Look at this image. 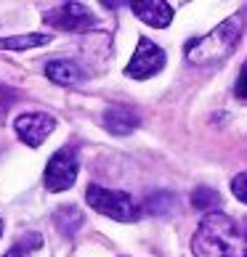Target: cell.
<instances>
[{"instance_id":"6da1fadb","label":"cell","mask_w":247,"mask_h":257,"mask_svg":"<svg viewBox=\"0 0 247 257\" xmlns=\"http://www.w3.org/2000/svg\"><path fill=\"white\" fill-rule=\"evenodd\" d=\"M197 257H247V236L242 225L223 212H207L192 239Z\"/></svg>"},{"instance_id":"7a4b0ae2","label":"cell","mask_w":247,"mask_h":257,"mask_svg":"<svg viewBox=\"0 0 247 257\" xmlns=\"http://www.w3.org/2000/svg\"><path fill=\"white\" fill-rule=\"evenodd\" d=\"M242 30H244V16L231 14L226 22L218 24L215 30L186 43V61L197 64V66L223 61L226 56H231V51L236 48V43H239V37H242Z\"/></svg>"},{"instance_id":"3957f363","label":"cell","mask_w":247,"mask_h":257,"mask_svg":"<svg viewBox=\"0 0 247 257\" xmlns=\"http://www.w3.org/2000/svg\"><path fill=\"white\" fill-rule=\"evenodd\" d=\"M85 199H88V204L96 209L99 215H107L112 220L133 223L141 217V209L136 207V202H133L125 191H117V188H104L99 183H91L85 188Z\"/></svg>"},{"instance_id":"277c9868","label":"cell","mask_w":247,"mask_h":257,"mask_svg":"<svg viewBox=\"0 0 247 257\" xmlns=\"http://www.w3.org/2000/svg\"><path fill=\"white\" fill-rule=\"evenodd\" d=\"M77 170H80L77 151L64 146L48 159V167H45V175H43V186L48 188L51 194L66 191V188H72L74 180H77Z\"/></svg>"},{"instance_id":"5b68a950","label":"cell","mask_w":247,"mask_h":257,"mask_svg":"<svg viewBox=\"0 0 247 257\" xmlns=\"http://www.w3.org/2000/svg\"><path fill=\"white\" fill-rule=\"evenodd\" d=\"M162 66H165V51L151 43L149 37H141L130 64L125 66V74L133 80H146L151 74H157Z\"/></svg>"},{"instance_id":"8992f818","label":"cell","mask_w":247,"mask_h":257,"mask_svg":"<svg viewBox=\"0 0 247 257\" xmlns=\"http://www.w3.org/2000/svg\"><path fill=\"white\" fill-rule=\"evenodd\" d=\"M43 22L56 27V30H61V32H85L93 27L96 16H93L83 3H64V6L45 14Z\"/></svg>"},{"instance_id":"52a82bcc","label":"cell","mask_w":247,"mask_h":257,"mask_svg":"<svg viewBox=\"0 0 247 257\" xmlns=\"http://www.w3.org/2000/svg\"><path fill=\"white\" fill-rule=\"evenodd\" d=\"M53 127H56V119L51 117V114H43V111H27V114H19V117L14 119L16 136L32 149L40 146L43 141L53 133Z\"/></svg>"},{"instance_id":"ba28073f","label":"cell","mask_w":247,"mask_h":257,"mask_svg":"<svg viewBox=\"0 0 247 257\" xmlns=\"http://www.w3.org/2000/svg\"><path fill=\"white\" fill-rule=\"evenodd\" d=\"M130 11L154 30H162L173 22V6L165 0H138V3H130Z\"/></svg>"},{"instance_id":"9c48e42d","label":"cell","mask_w":247,"mask_h":257,"mask_svg":"<svg viewBox=\"0 0 247 257\" xmlns=\"http://www.w3.org/2000/svg\"><path fill=\"white\" fill-rule=\"evenodd\" d=\"M45 77L56 85H77V82H83L85 72L77 61L56 59V61H48V66H45Z\"/></svg>"},{"instance_id":"30bf717a","label":"cell","mask_w":247,"mask_h":257,"mask_svg":"<svg viewBox=\"0 0 247 257\" xmlns=\"http://www.w3.org/2000/svg\"><path fill=\"white\" fill-rule=\"evenodd\" d=\"M104 127L115 136H128L138 127V117L125 106H109L104 111Z\"/></svg>"},{"instance_id":"8fae6325","label":"cell","mask_w":247,"mask_h":257,"mask_svg":"<svg viewBox=\"0 0 247 257\" xmlns=\"http://www.w3.org/2000/svg\"><path fill=\"white\" fill-rule=\"evenodd\" d=\"M53 223H56V228H59L64 236H74V233L80 231V225H85V215L74 204H66V207L56 209Z\"/></svg>"},{"instance_id":"7c38bea8","label":"cell","mask_w":247,"mask_h":257,"mask_svg":"<svg viewBox=\"0 0 247 257\" xmlns=\"http://www.w3.org/2000/svg\"><path fill=\"white\" fill-rule=\"evenodd\" d=\"M53 35H43V32H30V35H16V37H0V48L6 51H27V48H37V45L51 43Z\"/></svg>"},{"instance_id":"4fadbf2b","label":"cell","mask_w":247,"mask_h":257,"mask_svg":"<svg viewBox=\"0 0 247 257\" xmlns=\"http://www.w3.org/2000/svg\"><path fill=\"white\" fill-rule=\"evenodd\" d=\"M43 246V236L40 233H35V231H30V233H24V236H19L16 239V244L8 249V254L6 257H30L32 252H37Z\"/></svg>"},{"instance_id":"5bb4252c","label":"cell","mask_w":247,"mask_h":257,"mask_svg":"<svg viewBox=\"0 0 247 257\" xmlns=\"http://www.w3.org/2000/svg\"><path fill=\"white\" fill-rule=\"evenodd\" d=\"M192 204L197 209H210L215 204H221V194H218L215 188H210V186H197L194 194H192Z\"/></svg>"},{"instance_id":"9a60e30c","label":"cell","mask_w":247,"mask_h":257,"mask_svg":"<svg viewBox=\"0 0 247 257\" xmlns=\"http://www.w3.org/2000/svg\"><path fill=\"white\" fill-rule=\"evenodd\" d=\"M173 204H176L173 196L165 194V191H159V194H154V196L146 199L144 209H146V212H151V215H168L170 209H173Z\"/></svg>"},{"instance_id":"2e32d148","label":"cell","mask_w":247,"mask_h":257,"mask_svg":"<svg viewBox=\"0 0 247 257\" xmlns=\"http://www.w3.org/2000/svg\"><path fill=\"white\" fill-rule=\"evenodd\" d=\"M231 191H234V196L239 199V202L247 204V170H244V173H239V175L231 180Z\"/></svg>"},{"instance_id":"e0dca14e","label":"cell","mask_w":247,"mask_h":257,"mask_svg":"<svg viewBox=\"0 0 247 257\" xmlns=\"http://www.w3.org/2000/svg\"><path fill=\"white\" fill-rule=\"evenodd\" d=\"M234 93H236V98H242V101H247V64L242 66L239 77H236V85H234Z\"/></svg>"},{"instance_id":"ac0fdd59","label":"cell","mask_w":247,"mask_h":257,"mask_svg":"<svg viewBox=\"0 0 247 257\" xmlns=\"http://www.w3.org/2000/svg\"><path fill=\"white\" fill-rule=\"evenodd\" d=\"M8 106H11V98H8V93L0 88V117H3V114L8 111Z\"/></svg>"},{"instance_id":"d6986e66","label":"cell","mask_w":247,"mask_h":257,"mask_svg":"<svg viewBox=\"0 0 247 257\" xmlns=\"http://www.w3.org/2000/svg\"><path fill=\"white\" fill-rule=\"evenodd\" d=\"M0 236H3V220H0Z\"/></svg>"},{"instance_id":"ffe728a7","label":"cell","mask_w":247,"mask_h":257,"mask_svg":"<svg viewBox=\"0 0 247 257\" xmlns=\"http://www.w3.org/2000/svg\"><path fill=\"white\" fill-rule=\"evenodd\" d=\"M242 231H244V236H247V220H244V228H242Z\"/></svg>"}]
</instances>
